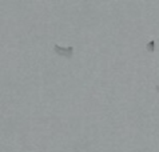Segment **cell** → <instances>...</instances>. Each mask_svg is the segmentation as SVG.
Here are the masks:
<instances>
[{"instance_id":"6da1fadb","label":"cell","mask_w":159,"mask_h":152,"mask_svg":"<svg viewBox=\"0 0 159 152\" xmlns=\"http://www.w3.org/2000/svg\"><path fill=\"white\" fill-rule=\"evenodd\" d=\"M55 52L58 55H61V56H66V57H71L72 56V52H74V48L72 47H68V48H61L60 46H55L54 47Z\"/></svg>"},{"instance_id":"7a4b0ae2","label":"cell","mask_w":159,"mask_h":152,"mask_svg":"<svg viewBox=\"0 0 159 152\" xmlns=\"http://www.w3.org/2000/svg\"><path fill=\"white\" fill-rule=\"evenodd\" d=\"M147 50H148V51H154V42H150V43H148Z\"/></svg>"},{"instance_id":"3957f363","label":"cell","mask_w":159,"mask_h":152,"mask_svg":"<svg viewBox=\"0 0 159 152\" xmlns=\"http://www.w3.org/2000/svg\"><path fill=\"white\" fill-rule=\"evenodd\" d=\"M155 89H157V91H158V92H159V87H158V86H157V87H155Z\"/></svg>"}]
</instances>
